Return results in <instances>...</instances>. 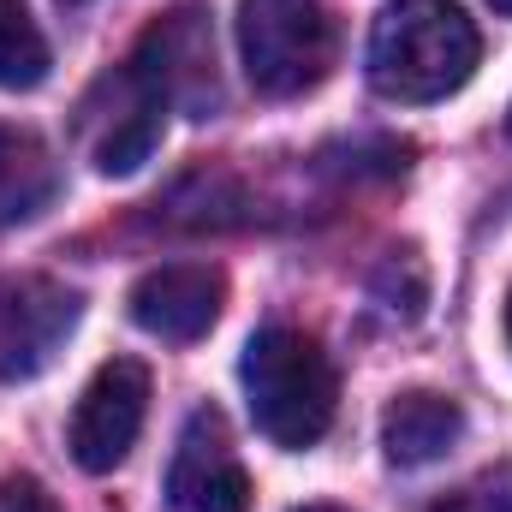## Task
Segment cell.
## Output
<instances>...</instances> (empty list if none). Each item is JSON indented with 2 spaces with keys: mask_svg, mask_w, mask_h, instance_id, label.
Instances as JSON below:
<instances>
[{
  "mask_svg": "<svg viewBox=\"0 0 512 512\" xmlns=\"http://www.w3.org/2000/svg\"><path fill=\"white\" fill-rule=\"evenodd\" d=\"M477 24L453 0H393L370 30V84L387 102H441L477 72Z\"/></svg>",
  "mask_w": 512,
  "mask_h": 512,
  "instance_id": "obj_1",
  "label": "cell"
},
{
  "mask_svg": "<svg viewBox=\"0 0 512 512\" xmlns=\"http://www.w3.org/2000/svg\"><path fill=\"white\" fill-rule=\"evenodd\" d=\"M239 376H245V399H251V423L274 447L304 453L334 429L340 376L304 328H286V322L256 328Z\"/></svg>",
  "mask_w": 512,
  "mask_h": 512,
  "instance_id": "obj_2",
  "label": "cell"
},
{
  "mask_svg": "<svg viewBox=\"0 0 512 512\" xmlns=\"http://www.w3.org/2000/svg\"><path fill=\"white\" fill-rule=\"evenodd\" d=\"M239 48L245 72L262 96L286 102L316 90L334 72L340 30L322 0H245L239 6Z\"/></svg>",
  "mask_w": 512,
  "mask_h": 512,
  "instance_id": "obj_3",
  "label": "cell"
},
{
  "mask_svg": "<svg viewBox=\"0 0 512 512\" xmlns=\"http://www.w3.org/2000/svg\"><path fill=\"white\" fill-rule=\"evenodd\" d=\"M131 72L167 102V114H191V120H209L215 102H221V66H215V24H209V6L185 0L173 12H161L137 48H131Z\"/></svg>",
  "mask_w": 512,
  "mask_h": 512,
  "instance_id": "obj_4",
  "label": "cell"
},
{
  "mask_svg": "<svg viewBox=\"0 0 512 512\" xmlns=\"http://www.w3.org/2000/svg\"><path fill=\"white\" fill-rule=\"evenodd\" d=\"M161 126H167V102L126 66H108L84 96H78V114H72V131H78V149L96 173L108 179H126L137 173L155 143H161Z\"/></svg>",
  "mask_w": 512,
  "mask_h": 512,
  "instance_id": "obj_5",
  "label": "cell"
},
{
  "mask_svg": "<svg viewBox=\"0 0 512 512\" xmlns=\"http://www.w3.org/2000/svg\"><path fill=\"white\" fill-rule=\"evenodd\" d=\"M78 316L84 304L72 286L48 274H0V382L42 376L66 352Z\"/></svg>",
  "mask_w": 512,
  "mask_h": 512,
  "instance_id": "obj_6",
  "label": "cell"
},
{
  "mask_svg": "<svg viewBox=\"0 0 512 512\" xmlns=\"http://www.w3.org/2000/svg\"><path fill=\"white\" fill-rule=\"evenodd\" d=\"M143 417H149V370L137 358L102 364L90 376V387H84L78 411H72V459L84 471H96V477L114 471L131 447H137Z\"/></svg>",
  "mask_w": 512,
  "mask_h": 512,
  "instance_id": "obj_7",
  "label": "cell"
},
{
  "mask_svg": "<svg viewBox=\"0 0 512 512\" xmlns=\"http://www.w3.org/2000/svg\"><path fill=\"white\" fill-rule=\"evenodd\" d=\"M167 507L173 512H251V477L233 453L221 411H191L173 465H167Z\"/></svg>",
  "mask_w": 512,
  "mask_h": 512,
  "instance_id": "obj_8",
  "label": "cell"
},
{
  "mask_svg": "<svg viewBox=\"0 0 512 512\" xmlns=\"http://www.w3.org/2000/svg\"><path fill=\"white\" fill-rule=\"evenodd\" d=\"M221 304H227V280L209 262H167L131 286V322L173 346L203 340L221 322Z\"/></svg>",
  "mask_w": 512,
  "mask_h": 512,
  "instance_id": "obj_9",
  "label": "cell"
},
{
  "mask_svg": "<svg viewBox=\"0 0 512 512\" xmlns=\"http://www.w3.org/2000/svg\"><path fill=\"white\" fill-rule=\"evenodd\" d=\"M459 435H465V411H459V399L429 393V387L399 393V399L382 411V447H387V459L405 465V471L447 459V453L459 447Z\"/></svg>",
  "mask_w": 512,
  "mask_h": 512,
  "instance_id": "obj_10",
  "label": "cell"
},
{
  "mask_svg": "<svg viewBox=\"0 0 512 512\" xmlns=\"http://www.w3.org/2000/svg\"><path fill=\"white\" fill-rule=\"evenodd\" d=\"M60 197V161L54 149L24 126H0V227L36 221Z\"/></svg>",
  "mask_w": 512,
  "mask_h": 512,
  "instance_id": "obj_11",
  "label": "cell"
},
{
  "mask_svg": "<svg viewBox=\"0 0 512 512\" xmlns=\"http://www.w3.org/2000/svg\"><path fill=\"white\" fill-rule=\"evenodd\" d=\"M48 36L24 0H0V90H36L48 78Z\"/></svg>",
  "mask_w": 512,
  "mask_h": 512,
  "instance_id": "obj_12",
  "label": "cell"
},
{
  "mask_svg": "<svg viewBox=\"0 0 512 512\" xmlns=\"http://www.w3.org/2000/svg\"><path fill=\"white\" fill-rule=\"evenodd\" d=\"M435 512H512V471H483L477 483H465L459 495H447Z\"/></svg>",
  "mask_w": 512,
  "mask_h": 512,
  "instance_id": "obj_13",
  "label": "cell"
},
{
  "mask_svg": "<svg viewBox=\"0 0 512 512\" xmlns=\"http://www.w3.org/2000/svg\"><path fill=\"white\" fill-rule=\"evenodd\" d=\"M0 512H60L36 477H0Z\"/></svg>",
  "mask_w": 512,
  "mask_h": 512,
  "instance_id": "obj_14",
  "label": "cell"
},
{
  "mask_svg": "<svg viewBox=\"0 0 512 512\" xmlns=\"http://www.w3.org/2000/svg\"><path fill=\"white\" fill-rule=\"evenodd\" d=\"M489 6H495V12H512V0H489Z\"/></svg>",
  "mask_w": 512,
  "mask_h": 512,
  "instance_id": "obj_15",
  "label": "cell"
},
{
  "mask_svg": "<svg viewBox=\"0 0 512 512\" xmlns=\"http://www.w3.org/2000/svg\"><path fill=\"white\" fill-rule=\"evenodd\" d=\"M507 340H512V292H507Z\"/></svg>",
  "mask_w": 512,
  "mask_h": 512,
  "instance_id": "obj_16",
  "label": "cell"
},
{
  "mask_svg": "<svg viewBox=\"0 0 512 512\" xmlns=\"http://www.w3.org/2000/svg\"><path fill=\"white\" fill-rule=\"evenodd\" d=\"M298 512H346V507H298Z\"/></svg>",
  "mask_w": 512,
  "mask_h": 512,
  "instance_id": "obj_17",
  "label": "cell"
},
{
  "mask_svg": "<svg viewBox=\"0 0 512 512\" xmlns=\"http://www.w3.org/2000/svg\"><path fill=\"white\" fill-rule=\"evenodd\" d=\"M507 126H512V114H507Z\"/></svg>",
  "mask_w": 512,
  "mask_h": 512,
  "instance_id": "obj_18",
  "label": "cell"
}]
</instances>
